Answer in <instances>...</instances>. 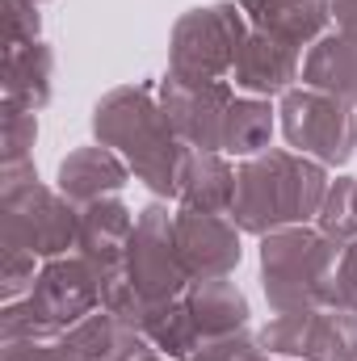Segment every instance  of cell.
I'll return each instance as SVG.
<instances>
[{"label":"cell","mask_w":357,"mask_h":361,"mask_svg":"<svg viewBox=\"0 0 357 361\" xmlns=\"http://www.w3.org/2000/svg\"><path fill=\"white\" fill-rule=\"evenodd\" d=\"M189 361H290V357H273L261 349L257 332H231V336H219V341H206Z\"/></svg>","instance_id":"484cf974"},{"label":"cell","mask_w":357,"mask_h":361,"mask_svg":"<svg viewBox=\"0 0 357 361\" xmlns=\"http://www.w3.org/2000/svg\"><path fill=\"white\" fill-rule=\"evenodd\" d=\"M277 126L298 156H311L324 169H345L357 152V105L332 92L294 85L277 105Z\"/></svg>","instance_id":"8992f818"},{"label":"cell","mask_w":357,"mask_h":361,"mask_svg":"<svg viewBox=\"0 0 357 361\" xmlns=\"http://www.w3.org/2000/svg\"><path fill=\"white\" fill-rule=\"evenodd\" d=\"M80 235V210L51 185L34 177L0 180V240L4 248H25L38 261L68 257Z\"/></svg>","instance_id":"277c9868"},{"label":"cell","mask_w":357,"mask_h":361,"mask_svg":"<svg viewBox=\"0 0 357 361\" xmlns=\"http://www.w3.org/2000/svg\"><path fill=\"white\" fill-rule=\"evenodd\" d=\"M131 177H135V173H131V164H126L118 152H109L105 143H85V147H76V152H68V156L59 160L55 189H59L76 210H85V206L101 202V197H118Z\"/></svg>","instance_id":"4fadbf2b"},{"label":"cell","mask_w":357,"mask_h":361,"mask_svg":"<svg viewBox=\"0 0 357 361\" xmlns=\"http://www.w3.org/2000/svg\"><path fill=\"white\" fill-rule=\"evenodd\" d=\"M92 135L109 152H118L135 180H143L156 197H177V169L185 143L177 139L160 97L152 85L109 89L92 105Z\"/></svg>","instance_id":"7a4b0ae2"},{"label":"cell","mask_w":357,"mask_h":361,"mask_svg":"<svg viewBox=\"0 0 357 361\" xmlns=\"http://www.w3.org/2000/svg\"><path fill=\"white\" fill-rule=\"evenodd\" d=\"M42 38V17L34 0H4V47H25Z\"/></svg>","instance_id":"4316f807"},{"label":"cell","mask_w":357,"mask_h":361,"mask_svg":"<svg viewBox=\"0 0 357 361\" xmlns=\"http://www.w3.org/2000/svg\"><path fill=\"white\" fill-rule=\"evenodd\" d=\"M202 345L206 341H219V336H231V332H244L248 328V298L236 281L227 277H206V281H189L185 294H181Z\"/></svg>","instance_id":"e0dca14e"},{"label":"cell","mask_w":357,"mask_h":361,"mask_svg":"<svg viewBox=\"0 0 357 361\" xmlns=\"http://www.w3.org/2000/svg\"><path fill=\"white\" fill-rule=\"evenodd\" d=\"M253 30L277 34L298 51L320 42L332 25V0H236Z\"/></svg>","instance_id":"ac0fdd59"},{"label":"cell","mask_w":357,"mask_h":361,"mask_svg":"<svg viewBox=\"0 0 357 361\" xmlns=\"http://www.w3.org/2000/svg\"><path fill=\"white\" fill-rule=\"evenodd\" d=\"M38 257L25 252V248H0V298L4 302H17L34 290V277H38Z\"/></svg>","instance_id":"d4e9b609"},{"label":"cell","mask_w":357,"mask_h":361,"mask_svg":"<svg viewBox=\"0 0 357 361\" xmlns=\"http://www.w3.org/2000/svg\"><path fill=\"white\" fill-rule=\"evenodd\" d=\"M0 361H63V332L42 324L25 298L0 311Z\"/></svg>","instance_id":"d6986e66"},{"label":"cell","mask_w":357,"mask_h":361,"mask_svg":"<svg viewBox=\"0 0 357 361\" xmlns=\"http://www.w3.org/2000/svg\"><path fill=\"white\" fill-rule=\"evenodd\" d=\"M55 92V51L38 38L25 47H4L0 59V105L8 109H47Z\"/></svg>","instance_id":"9a60e30c"},{"label":"cell","mask_w":357,"mask_h":361,"mask_svg":"<svg viewBox=\"0 0 357 361\" xmlns=\"http://www.w3.org/2000/svg\"><path fill=\"white\" fill-rule=\"evenodd\" d=\"M34 4H47V0H34Z\"/></svg>","instance_id":"4dcf8cb0"},{"label":"cell","mask_w":357,"mask_h":361,"mask_svg":"<svg viewBox=\"0 0 357 361\" xmlns=\"http://www.w3.org/2000/svg\"><path fill=\"white\" fill-rule=\"evenodd\" d=\"M332 25L337 34L357 42V0H332Z\"/></svg>","instance_id":"f546056e"},{"label":"cell","mask_w":357,"mask_h":361,"mask_svg":"<svg viewBox=\"0 0 357 361\" xmlns=\"http://www.w3.org/2000/svg\"><path fill=\"white\" fill-rule=\"evenodd\" d=\"M236 202V169L223 152L185 147L177 169V206L181 210H206V214H231Z\"/></svg>","instance_id":"2e32d148"},{"label":"cell","mask_w":357,"mask_h":361,"mask_svg":"<svg viewBox=\"0 0 357 361\" xmlns=\"http://www.w3.org/2000/svg\"><path fill=\"white\" fill-rule=\"evenodd\" d=\"M315 227L337 244L357 240V177H337L328 185L324 206L315 214Z\"/></svg>","instance_id":"cb8c5ba5"},{"label":"cell","mask_w":357,"mask_h":361,"mask_svg":"<svg viewBox=\"0 0 357 361\" xmlns=\"http://www.w3.org/2000/svg\"><path fill=\"white\" fill-rule=\"evenodd\" d=\"M34 143H38V114L0 105V180L34 177Z\"/></svg>","instance_id":"603a6c76"},{"label":"cell","mask_w":357,"mask_h":361,"mask_svg":"<svg viewBox=\"0 0 357 361\" xmlns=\"http://www.w3.org/2000/svg\"><path fill=\"white\" fill-rule=\"evenodd\" d=\"M328 169L294 147H265L236 169V202L231 219L244 235L265 240L282 227H303L320 214L328 193Z\"/></svg>","instance_id":"6da1fadb"},{"label":"cell","mask_w":357,"mask_h":361,"mask_svg":"<svg viewBox=\"0 0 357 361\" xmlns=\"http://www.w3.org/2000/svg\"><path fill=\"white\" fill-rule=\"evenodd\" d=\"M277 109L269 105V97H236L231 109H227V122H223V156H261L273 139V118Z\"/></svg>","instance_id":"44dd1931"},{"label":"cell","mask_w":357,"mask_h":361,"mask_svg":"<svg viewBox=\"0 0 357 361\" xmlns=\"http://www.w3.org/2000/svg\"><path fill=\"white\" fill-rule=\"evenodd\" d=\"M240 227L231 214H206V210H177V248L189 281L206 277H231L240 269Z\"/></svg>","instance_id":"8fae6325"},{"label":"cell","mask_w":357,"mask_h":361,"mask_svg":"<svg viewBox=\"0 0 357 361\" xmlns=\"http://www.w3.org/2000/svg\"><path fill=\"white\" fill-rule=\"evenodd\" d=\"M160 105L177 130L185 147H202V152H223V122L227 109L236 101L231 80H181L173 72H164L160 80Z\"/></svg>","instance_id":"9c48e42d"},{"label":"cell","mask_w":357,"mask_h":361,"mask_svg":"<svg viewBox=\"0 0 357 361\" xmlns=\"http://www.w3.org/2000/svg\"><path fill=\"white\" fill-rule=\"evenodd\" d=\"M126 277L135 286V294L156 307V302H173L185 294L189 273L177 248V214L164 202H147L135 214V235H131V252H126Z\"/></svg>","instance_id":"52a82bcc"},{"label":"cell","mask_w":357,"mask_h":361,"mask_svg":"<svg viewBox=\"0 0 357 361\" xmlns=\"http://www.w3.org/2000/svg\"><path fill=\"white\" fill-rule=\"evenodd\" d=\"M131 235H135V214L122 197H101L80 210V235H76V252L89 261L97 277L126 269V252H131Z\"/></svg>","instance_id":"5bb4252c"},{"label":"cell","mask_w":357,"mask_h":361,"mask_svg":"<svg viewBox=\"0 0 357 361\" xmlns=\"http://www.w3.org/2000/svg\"><path fill=\"white\" fill-rule=\"evenodd\" d=\"M303 85L357 105V42L353 38L328 30L320 42H311L307 59H303Z\"/></svg>","instance_id":"ffe728a7"},{"label":"cell","mask_w":357,"mask_h":361,"mask_svg":"<svg viewBox=\"0 0 357 361\" xmlns=\"http://www.w3.org/2000/svg\"><path fill=\"white\" fill-rule=\"evenodd\" d=\"M248 30L253 25L236 0H214L181 13L169 38V72L181 80H227Z\"/></svg>","instance_id":"5b68a950"},{"label":"cell","mask_w":357,"mask_h":361,"mask_svg":"<svg viewBox=\"0 0 357 361\" xmlns=\"http://www.w3.org/2000/svg\"><path fill=\"white\" fill-rule=\"evenodd\" d=\"M114 361H177V357H164L147 336H139L135 328H126V332H122V341H118Z\"/></svg>","instance_id":"f1b7e54d"},{"label":"cell","mask_w":357,"mask_h":361,"mask_svg":"<svg viewBox=\"0 0 357 361\" xmlns=\"http://www.w3.org/2000/svg\"><path fill=\"white\" fill-rule=\"evenodd\" d=\"M139 336H147L164 357H177V361H189L202 349V336H198V328H193V319H189L181 298L147 307V315L139 324Z\"/></svg>","instance_id":"7402d4cb"},{"label":"cell","mask_w":357,"mask_h":361,"mask_svg":"<svg viewBox=\"0 0 357 361\" xmlns=\"http://www.w3.org/2000/svg\"><path fill=\"white\" fill-rule=\"evenodd\" d=\"M261 349L290 361H357V311L311 307L273 315L257 332Z\"/></svg>","instance_id":"ba28073f"},{"label":"cell","mask_w":357,"mask_h":361,"mask_svg":"<svg viewBox=\"0 0 357 361\" xmlns=\"http://www.w3.org/2000/svg\"><path fill=\"white\" fill-rule=\"evenodd\" d=\"M25 302L34 307V315L59 332H68L72 324L89 319L92 311H101V277L80 252L42 261V269L34 277V290L25 294Z\"/></svg>","instance_id":"30bf717a"},{"label":"cell","mask_w":357,"mask_h":361,"mask_svg":"<svg viewBox=\"0 0 357 361\" xmlns=\"http://www.w3.org/2000/svg\"><path fill=\"white\" fill-rule=\"evenodd\" d=\"M337 240H328L320 227H282L261 240V286L273 315L286 311H311L332 307V281L341 261Z\"/></svg>","instance_id":"3957f363"},{"label":"cell","mask_w":357,"mask_h":361,"mask_svg":"<svg viewBox=\"0 0 357 361\" xmlns=\"http://www.w3.org/2000/svg\"><path fill=\"white\" fill-rule=\"evenodd\" d=\"M298 76H303V55L294 42L265 34V30H248L236 55V68H231L236 89L244 97H286Z\"/></svg>","instance_id":"7c38bea8"},{"label":"cell","mask_w":357,"mask_h":361,"mask_svg":"<svg viewBox=\"0 0 357 361\" xmlns=\"http://www.w3.org/2000/svg\"><path fill=\"white\" fill-rule=\"evenodd\" d=\"M332 307L357 311V240H349V244L341 248L337 281H332Z\"/></svg>","instance_id":"83f0119b"}]
</instances>
